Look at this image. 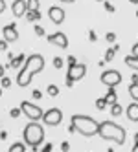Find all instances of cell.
<instances>
[{
	"label": "cell",
	"instance_id": "cell-12",
	"mask_svg": "<svg viewBox=\"0 0 138 152\" xmlns=\"http://www.w3.org/2000/svg\"><path fill=\"white\" fill-rule=\"evenodd\" d=\"M11 11L17 18H20L22 15H26L28 11V4H26V0H15V2L11 4Z\"/></svg>",
	"mask_w": 138,
	"mask_h": 152
},
{
	"label": "cell",
	"instance_id": "cell-32",
	"mask_svg": "<svg viewBox=\"0 0 138 152\" xmlns=\"http://www.w3.org/2000/svg\"><path fill=\"white\" fill-rule=\"evenodd\" d=\"M76 62H77V59L74 57V55H70V57L66 59V64H68V66H74V64H76Z\"/></svg>",
	"mask_w": 138,
	"mask_h": 152
},
{
	"label": "cell",
	"instance_id": "cell-45",
	"mask_svg": "<svg viewBox=\"0 0 138 152\" xmlns=\"http://www.w3.org/2000/svg\"><path fill=\"white\" fill-rule=\"evenodd\" d=\"M133 152H138V145H134V147H133Z\"/></svg>",
	"mask_w": 138,
	"mask_h": 152
},
{
	"label": "cell",
	"instance_id": "cell-21",
	"mask_svg": "<svg viewBox=\"0 0 138 152\" xmlns=\"http://www.w3.org/2000/svg\"><path fill=\"white\" fill-rule=\"evenodd\" d=\"M129 95L133 97V99H134L136 103H138V83H136V84H131V86H129Z\"/></svg>",
	"mask_w": 138,
	"mask_h": 152
},
{
	"label": "cell",
	"instance_id": "cell-36",
	"mask_svg": "<svg viewBox=\"0 0 138 152\" xmlns=\"http://www.w3.org/2000/svg\"><path fill=\"white\" fill-rule=\"evenodd\" d=\"M41 97H42V94H41L39 90H35V92H33V99H35V101H39Z\"/></svg>",
	"mask_w": 138,
	"mask_h": 152
},
{
	"label": "cell",
	"instance_id": "cell-14",
	"mask_svg": "<svg viewBox=\"0 0 138 152\" xmlns=\"http://www.w3.org/2000/svg\"><path fill=\"white\" fill-rule=\"evenodd\" d=\"M24 62H26V55L20 53V55H17V57H13L11 61H9V68H22Z\"/></svg>",
	"mask_w": 138,
	"mask_h": 152
},
{
	"label": "cell",
	"instance_id": "cell-23",
	"mask_svg": "<svg viewBox=\"0 0 138 152\" xmlns=\"http://www.w3.org/2000/svg\"><path fill=\"white\" fill-rule=\"evenodd\" d=\"M103 7H105V11H107V13H114L116 11V7L109 2V0H105V2H103Z\"/></svg>",
	"mask_w": 138,
	"mask_h": 152
},
{
	"label": "cell",
	"instance_id": "cell-13",
	"mask_svg": "<svg viewBox=\"0 0 138 152\" xmlns=\"http://www.w3.org/2000/svg\"><path fill=\"white\" fill-rule=\"evenodd\" d=\"M127 117H129V121H133V123H138V103L136 101H133L129 106H127Z\"/></svg>",
	"mask_w": 138,
	"mask_h": 152
},
{
	"label": "cell",
	"instance_id": "cell-41",
	"mask_svg": "<svg viewBox=\"0 0 138 152\" xmlns=\"http://www.w3.org/2000/svg\"><path fill=\"white\" fill-rule=\"evenodd\" d=\"M65 86H66V88H70V86H74V81H70V79H65Z\"/></svg>",
	"mask_w": 138,
	"mask_h": 152
},
{
	"label": "cell",
	"instance_id": "cell-25",
	"mask_svg": "<svg viewBox=\"0 0 138 152\" xmlns=\"http://www.w3.org/2000/svg\"><path fill=\"white\" fill-rule=\"evenodd\" d=\"M54 66H55L57 70H61L63 66H65V61H63L61 57H54Z\"/></svg>",
	"mask_w": 138,
	"mask_h": 152
},
{
	"label": "cell",
	"instance_id": "cell-35",
	"mask_svg": "<svg viewBox=\"0 0 138 152\" xmlns=\"http://www.w3.org/2000/svg\"><path fill=\"white\" fill-rule=\"evenodd\" d=\"M131 55L138 57V42H136V44H133V48H131Z\"/></svg>",
	"mask_w": 138,
	"mask_h": 152
},
{
	"label": "cell",
	"instance_id": "cell-6",
	"mask_svg": "<svg viewBox=\"0 0 138 152\" xmlns=\"http://www.w3.org/2000/svg\"><path fill=\"white\" fill-rule=\"evenodd\" d=\"M101 83L105 86H109V88H114V86H118L122 83V73L118 70H105L101 73Z\"/></svg>",
	"mask_w": 138,
	"mask_h": 152
},
{
	"label": "cell",
	"instance_id": "cell-31",
	"mask_svg": "<svg viewBox=\"0 0 138 152\" xmlns=\"http://www.w3.org/2000/svg\"><path fill=\"white\" fill-rule=\"evenodd\" d=\"M89 40H90V42H96V40H98V35H96V31H94V29L89 31Z\"/></svg>",
	"mask_w": 138,
	"mask_h": 152
},
{
	"label": "cell",
	"instance_id": "cell-26",
	"mask_svg": "<svg viewBox=\"0 0 138 152\" xmlns=\"http://www.w3.org/2000/svg\"><path fill=\"white\" fill-rule=\"evenodd\" d=\"M107 106L109 104H107V101H105V99H98L96 101V108H98V110H105Z\"/></svg>",
	"mask_w": 138,
	"mask_h": 152
},
{
	"label": "cell",
	"instance_id": "cell-46",
	"mask_svg": "<svg viewBox=\"0 0 138 152\" xmlns=\"http://www.w3.org/2000/svg\"><path fill=\"white\" fill-rule=\"evenodd\" d=\"M129 2H131V4H136V6H138V0H129Z\"/></svg>",
	"mask_w": 138,
	"mask_h": 152
},
{
	"label": "cell",
	"instance_id": "cell-3",
	"mask_svg": "<svg viewBox=\"0 0 138 152\" xmlns=\"http://www.w3.org/2000/svg\"><path fill=\"white\" fill-rule=\"evenodd\" d=\"M72 126L76 128V132H79L81 136L90 137V136H98V126H100V123L94 117H90V115L76 114V115H72Z\"/></svg>",
	"mask_w": 138,
	"mask_h": 152
},
{
	"label": "cell",
	"instance_id": "cell-2",
	"mask_svg": "<svg viewBox=\"0 0 138 152\" xmlns=\"http://www.w3.org/2000/svg\"><path fill=\"white\" fill-rule=\"evenodd\" d=\"M125 128L116 125L114 121H103L100 123L98 126V136L101 139H107V141H112L116 145H123L125 143Z\"/></svg>",
	"mask_w": 138,
	"mask_h": 152
},
{
	"label": "cell",
	"instance_id": "cell-9",
	"mask_svg": "<svg viewBox=\"0 0 138 152\" xmlns=\"http://www.w3.org/2000/svg\"><path fill=\"white\" fill-rule=\"evenodd\" d=\"M46 40L50 42V44H55L57 48H63V50H66V48H68V39H66V35L63 33V31H55V33L48 35Z\"/></svg>",
	"mask_w": 138,
	"mask_h": 152
},
{
	"label": "cell",
	"instance_id": "cell-17",
	"mask_svg": "<svg viewBox=\"0 0 138 152\" xmlns=\"http://www.w3.org/2000/svg\"><path fill=\"white\" fill-rule=\"evenodd\" d=\"M103 99L107 101V104H109V106H111V104H114V103H116V99H118V95H116V90H114V88H109L107 95H105Z\"/></svg>",
	"mask_w": 138,
	"mask_h": 152
},
{
	"label": "cell",
	"instance_id": "cell-39",
	"mask_svg": "<svg viewBox=\"0 0 138 152\" xmlns=\"http://www.w3.org/2000/svg\"><path fill=\"white\" fill-rule=\"evenodd\" d=\"M2 50H7V42L6 40H0V51Z\"/></svg>",
	"mask_w": 138,
	"mask_h": 152
},
{
	"label": "cell",
	"instance_id": "cell-49",
	"mask_svg": "<svg viewBox=\"0 0 138 152\" xmlns=\"http://www.w3.org/2000/svg\"><path fill=\"white\" fill-rule=\"evenodd\" d=\"M0 95H2V88H0Z\"/></svg>",
	"mask_w": 138,
	"mask_h": 152
},
{
	"label": "cell",
	"instance_id": "cell-30",
	"mask_svg": "<svg viewBox=\"0 0 138 152\" xmlns=\"http://www.w3.org/2000/svg\"><path fill=\"white\" fill-rule=\"evenodd\" d=\"M105 40H107V42H114V40H116V33H112V31H109V33L105 35Z\"/></svg>",
	"mask_w": 138,
	"mask_h": 152
},
{
	"label": "cell",
	"instance_id": "cell-16",
	"mask_svg": "<svg viewBox=\"0 0 138 152\" xmlns=\"http://www.w3.org/2000/svg\"><path fill=\"white\" fill-rule=\"evenodd\" d=\"M26 17H28L30 22H37V20H41V11H39V9H28Z\"/></svg>",
	"mask_w": 138,
	"mask_h": 152
},
{
	"label": "cell",
	"instance_id": "cell-27",
	"mask_svg": "<svg viewBox=\"0 0 138 152\" xmlns=\"http://www.w3.org/2000/svg\"><path fill=\"white\" fill-rule=\"evenodd\" d=\"M28 9H39V0H26Z\"/></svg>",
	"mask_w": 138,
	"mask_h": 152
},
{
	"label": "cell",
	"instance_id": "cell-22",
	"mask_svg": "<svg viewBox=\"0 0 138 152\" xmlns=\"http://www.w3.org/2000/svg\"><path fill=\"white\" fill-rule=\"evenodd\" d=\"M46 92H48L50 97H55V95H59V86H55V84H48Z\"/></svg>",
	"mask_w": 138,
	"mask_h": 152
},
{
	"label": "cell",
	"instance_id": "cell-24",
	"mask_svg": "<svg viewBox=\"0 0 138 152\" xmlns=\"http://www.w3.org/2000/svg\"><path fill=\"white\" fill-rule=\"evenodd\" d=\"M0 84H2L0 88H9V86H11V79H9V77H6V75H4V77L0 79Z\"/></svg>",
	"mask_w": 138,
	"mask_h": 152
},
{
	"label": "cell",
	"instance_id": "cell-40",
	"mask_svg": "<svg viewBox=\"0 0 138 152\" xmlns=\"http://www.w3.org/2000/svg\"><path fill=\"white\" fill-rule=\"evenodd\" d=\"M0 139H2V141L7 139V132H6V130H2V132H0Z\"/></svg>",
	"mask_w": 138,
	"mask_h": 152
},
{
	"label": "cell",
	"instance_id": "cell-47",
	"mask_svg": "<svg viewBox=\"0 0 138 152\" xmlns=\"http://www.w3.org/2000/svg\"><path fill=\"white\" fill-rule=\"evenodd\" d=\"M96 2H105V0H96Z\"/></svg>",
	"mask_w": 138,
	"mask_h": 152
},
{
	"label": "cell",
	"instance_id": "cell-18",
	"mask_svg": "<svg viewBox=\"0 0 138 152\" xmlns=\"http://www.w3.org/2000/svg\"><path fill=\"white\" fill-rule=\"evenodd\" d=\"M9 152H26V143L17 141V143H13L11 147H9Z\"/></svg>",
	"mask_w": 138,
	"mask_h": 152
},
{
	"label": "cell",
	"instance_id": "cell-33",
	"mask_svg": "<svg viewBox=\"0 0 138 152\" xmlns=\"http://www.w3.org/2000/svg\"><path fill=\"white\" fill-rule=\"evenodd\" d=\"M52 150H54V145H52V143H46L44 147H42L41 152H52Z\"/></svg>",
	"mask_w": 138,
	"mask_h": 152
},
{
	"label": "cell",
	"instance_id": "cell-20",
	"mask_svg": "<svg viewBox=\"0 0 138 152\" xmlns=\"http://www.w3.org/2000/svg\"><path fill=\"white\" fill-rule=\"evenodd\" d=\"M114 55H116V50H114V46H112V48H109L107 51H105V57H103V61H105V62H111V61L114 59Z\"/></svg>",
	"mask_w": 138,
	"mask_h": 152
},
{
	"label": "cell",
	"instance_id": "cell-19",
	"mask_svg": "<svg viewBox=\"0 0 138 152\" xmlns=\"http://www.w3.org/2000/svg\"><path fill=\"white\" fill-rule=\"evenodd\" d=\"M111 114H112L114 117H118V115H122V114H123V106H120L118 103H114V104H111Z\"/></svg>",
	"mask_w": 138,
	"mask_h": 152
},
{
	"label": "cell",
	"instance_id": "cell-15",
	"mask_svg": "<svg viewBox=\"0 0 138 152\" xmlns=\"http://www.w3.org/2000/svg\"><path fill=\"white\" fill-rule=\"evenodd\" d=\"M123 62H125L129 68H133V70L138 72V57H134V55H127V57L123 59Z\"/></svg>",
	"mask_w": 138,
	"mask_h": 152
},
{
	"label": "cell",
	"instance_id": "cell-10",
	"mask_svg": "<svg viewBox=\"0 0 138 152\" xmlns=\"http://www.w3.org/2000/svg\"><path fill=\"white\" fill-rule=\"evenodd\" d=\"M48 17H50V20H52L54 24H63V22H65V18H66L65 9L59 7V6H52V7L48 9Z\"/></svg>",
	"mask_w": 138,
	"mask_h": 152
},
{
	"label": "cell",
	"instance_id": "cell-1",
	"mask_svg": "<svg viewBox=\"0 0 138 152\" xmlns=\"http://www.w3.org/2000/svg\"><path fill=\"white\" fill-rule=\"evenodd\" d=\"M42 68H44V57L39 55V53H33V55L26 57V62L24 66L20 68L18 75H17V84L20 86V88H26V86H30L31 79L35 77V73L42 72Z\"/></svg>",
	"mask_w": 138,
	"mask_h": 152
},
{
	"label": "cell",
	"instance_id": "cell-7",
	"mask_svg": "<svg viewBox=\"0 0 138 152\" xmlns=\"http://www.w3.org/2000/svg\"><path fill=\"white\" fill-rule=\"evenodd\" d=\"M42 121H44V125L48 126H57L61 121H63V112L59 110V108H50V110H46L44 114H42Z\"/></svg>",
	"mask_w": 138,
	"mask_h": 152
},
{
	"label": "cell",
	"instance_id": "cell-11",
	"mask_svg": "<svg viewBox=\"0 0 138 152\" xmlns=\"http://www.w3.org/2000/svg\"><path fill=\"white\" fill-rule=\"evenodd\" d=\"M2 35H4V40H6V42H15V40H18L17 26H15V24H7V26H4Z\"/></svg>",
	"mask_w": 138,
	"mask_h": 152
},
{
	"label": "cell",
	"instance_id": "cell-8",
	"mask_svg": "<svg viewBox=\"0 0 138 152\" xmlns=\"http://www.w3.org/2000/svg\"><path fill=\"white\" fill-rule=\"evenodd\" d=\"M85 73H87V66H85L83 62H76L74 66H68V72H66V79L77 83L85 77Z\"/></svg>",
	"mask_w": 138,
	"mask_h": 152
},
{
	"label": "cell",
	"instance_id": "cell-43",
	"mask_svg": "<svg viewBox=\"0 0 138 152\" xmlns=\"http://www.w3.org/2000/svg\"><path fill=\"white\" fill-rule=\"evenodd\" d=\"M61 2H63V4H74L76 0H61Z\"/></svg>",
	"mask_w": 138,
	"mask_h": 152
},
{
	"label": "cell",
	"instance_id": "cell-29",
	"mask_svg": "<svg viewBox=\"0 0 138 152\" xmlns=\"http://www.w3.org/2000/svg\"><path fill=\"white\" fill-rule=\"evenodd\" d=\"M20 112H22V110H20V108H11V112H9V115H11L13 119H17V117L20 115Z\"/></svg>",
	"mask_w": 138,
	"mask_h": 152
},
{
	"label": "cell",
	"instance_id": "cell-34",
	"mask_svg": "<svg viewBox=\"0 0 138 152\" xmlns=\"http://www.w3.org/2000/svg\"><path fill=\"white\" fill-rule=\"evenodd\" d=\"M68 148H70V143H68V141H63V143H61V150L68 152Z\"/></svg>",
	"mask_w": 138,
	"mask_h": 152
},
{
	"label": "cell",
	"instance_id": "cell-5",
	"mask_svg": "<svg viewBox=\"0 0 138 152\" xmlns=\"http://www.w3.org/2000/svg\"><path fill=\"white\" fill-rule=\"evenodd\" d=\"M20 110H22V114L30 119V121H39V119L42 117V108L37 106L35 103H30V101H22L20 103Z\"/></svg>",
	"mask_w": 138,
	"mask_h": 152
},
{
	"label": "cell",
	"instance_id": "cell-38",
	"mask_svg": "<svg viewBox=\"0 0 138 152\" xmlns=\"http://www.w3.org/2000/svg\"><path fill=\"white\" fill-rule=\"evenodd\" d=\"M6 11V0H0V13Z\"/></svg>",
	"mask_w": 138,
	"mask_h": 152
},
{
	"label": "cell",
	"instance_id": "cell-4",
	"mask_svg": "<svg viewBox=\"0 0 138 152\" xmlns=\"http://www.w3.org/2000/svg\"><path fill=\"white\" fill-rule=\"evenodd\" d=\"M44 141V128H42L37 121H31L30 125H26L24 128V143L33 148V152H37V147Z\"/></svg>",
	"mask_w": 138,
	"mask_h": 152
},
{
	"label": "cell",
	"instance_id": "cell-44",
	"mask_svg": "<svg viewBox=\"0 0 138 152\" xmlns=\"http://www.w3.org/2000/svg\"><path fill=\"white\" fill-rule=\"evenodd\" d=\"M134 145H138V132L134 134Z\"/></svg>",
	"mask_w": 138,
	"mask_h": 152
},
{
	"label": "cell",
	"instance_id": "cell-37",
	"mask_svg": "<svg viewBox=\"0 0 138 152\" xmlns=\"http://www.w3.org/2000/svg\"><path fill=\"white\" fill-rule=\"evenodd\" d=\"M138 83V73H133L131 75V84H136Z\"/></svg>",
	"mask_w": 138,
	"mask_h": 152
},
{
	"label": "cell",
	"instance_id": "cell-28",
	"mask_svg": "<svg viewBox=\"0 0 138 152\" xmlns=\"http://www.w3.org/2000/svg\"><path fill=\"white\" fill-rule=\"evenodd\" d=\"M33 33H35L37 37H44V28H42V26H35Z\"/></svg>",
	"mask_w": 138,
	"mask_h": 152
},
{
	"label": "cell",
	"instance_id": "cell-48",
	"mask_svg": "<svg viewBox=\"0 0 138 152\" xmlns=\"http://www.w3.org/2000/svg\"><path fill=\"white\" fill-rule=\"evenodd\" d=\"M136 18H138V9H136Z\"/></svg>",
	"mask_w": 138,
	"mask_h": 152
},
{
	"label": "cell",
	"instance_id": "cell-42",
	"mask_svg": "<svg viewBox=\"0 0 138 152\" xmlns=\"http://www.w3.org/2000/svg\"><path fill=\"white\" fill-rule=\"evenodd\" d=\"M4 75H6V73H4V66H2V64H0V79H2Z\"/></svg>",
	"mask_w": 138,
	"mask_h": 152
}]
</instances>
